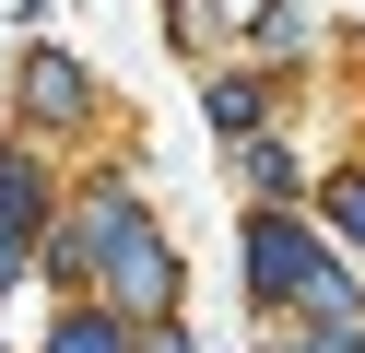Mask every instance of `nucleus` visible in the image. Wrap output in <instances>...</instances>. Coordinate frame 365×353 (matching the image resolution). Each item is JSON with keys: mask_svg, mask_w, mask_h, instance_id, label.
I'll list each match as a JSON object with an SVG mask.
<instances>
[{"mask_svg": "<svg viewBox=\"0 0 365 353\" xmlns=\"http://www.w3.org/2000/svg\"><path fill=\"white\" fill-rule=\"evenodd\" d=\"M83 106H95V83H83L59 47H36L24 59V118H83Z\"/></svg>", "mask_w": 365, "mask_h": 353, "instance_id": "f257e3e1", "label": "nucleus"}, {"mask_svg": "<svg viewBox=\"0 0 365 353\" xmlns=\"http://www.w3.org/2000/svg\"><path fill=\"white\" fill-rule=\"evenodd\" d=\"M48 353H130V342H118V318H71Z\"/></svg>", "mask_w": 365, "mask_h": 353, "instance_id": "f03ea898", "label": "nucleus"}, {"mask_svg": "<svg viewBox=\"0 0 365 353\" xmlns=\"http://www.w3.org/2000/svg\"><path fill=\"white\" fill-rule=\"evenodd\" d=\"M330 212H341V235L365 247V177H341V188H330Z\"/></svg>", "mask_w": 365, "mask_h": 353, "instance_id": "7ed1b4c3", "label": "nucleus"}, {"mask_svg": "<svg viewBox=\"0 0 365 353\" xmlns=\"http://www.w3.org/2000/svg\"><path fill=\"white\" fill-rule=\"evenodd\" d=\"M153 353H189V342H177V329H153Z\"/></svg>", "mask_w": 365, "mask_h": 353, "instance_id": "20e7f679", "label": "nucleus"}]
</instances>
